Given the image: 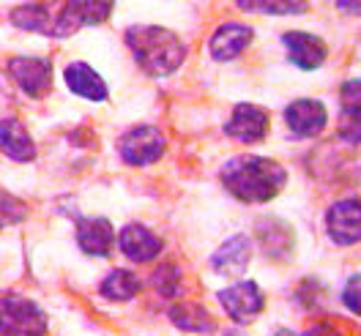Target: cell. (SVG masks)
<instances>
[{
	"mask_svg": "<svg viewBox=\"0 0 361 336\" xmlns=\"http://www.w3.org/2000/svg\"><path fill=\"white\" fill-rule=\"evenodd\" d=\"M222 183L241 202H269L285 189L288 173L274 158L238 156L225 164Z\"/></svg>",
	"mask_w": 361,
	"mask_h": 336,
	"instance_id": "obj_1",
	"label": "cell"
},
{
	"mask_svg": "<svg viewBox=\"0 0 361 336\" xmlns=\"http://www.w3.org/2000/svg\"><path fill=\"white\" fill-rule=\"evenodd\" d=\"M126 44L135 55L137 66L151 77H167L186 58V46L176 33L154 27V25H135L126 30Z\"/></svg>",
	"mask_w": 361,
	"mask_h": 336,
	"instance_id": "obj_2",
	"label": "cell"
},
{
	"mask_svg": "<svg viewBox=\"0 0 361 336\" xmlns=\"http://www.w3.org/2000/svg\"><path fill=\"white\" fill-rule=\"evenodd\" d=\"M115 0H61L55 8V36H68L82 25H102Z\"/></svg>",
	"mask_w": 361,
	"mask_h": 336,
	"instance_id": "obj_3",
	"label": "cell"
},
{
	"mask_svg": "<svg viewBox=\"0 0 361 336\" xmlns=\"http://www.w3.org/2000/svg\"><path fill=\"white\" fill-rule=\"evenodd\" d=\"M164 135L157 126H137L118 139V154L132 167H148L164 156Z\"/></svg>",
	"mask_w": 361,
	"mask_h": 336,
	"instance_id": "obj_4",
	"label": "cell"
},
{
	"mask_svg": "<svg viewBox=\"0 0 361 336\" xmlns=\"http://www.w3.org/2000/svg\"><path fill=\"white\" fill-rule=\"evenodd\" d=\"M0 325L8 336H44L47 314L25 298H3L0 301Z\"/></svg>",
	"mask_w": 361,
	"mask_h": 336,
	"instance_id": "obj_5",
	"label": "cell"
},
{
	"mask_svg": "<svg viewBox=\"0 0 361 336\" xmlns=\"http://www.w3.org/2000/svg\"><path fill=\"white\" fill-rule=\"evenodd\" d=\"M216 298H219V304L225 306V312L230 314V320L238 323V325L252 323L257 314L263 312V306H266V298H263V292H260V287H257L255 282L230 285L225 290H219Z\"/></svg>",
	"mask_w": 361,
	"mask_h": 336,
	"instance_id": "obj_6",
	"label": "cell"
},
{
	"mask_svg": "<svg viewBox=\"0 0 361 336\" xmlns=\"http://www.w3.org/2000/svg\"><path fill=\"white\" fill-rule=\"evenodd\" d=\"M326 230L339 247H353L361 238V205L359 200H339L326 213Z\"/></svg>",
	"mask_w": 361,
	"mask_h": 336,
	"instance_id": "obj_7",
	"label": "cell"
},
{
	"mask_svg": "<svg viewBox=\"0 0 361 336\" xmlns=\"http://www.w3.org/2000/svg\"><path fill=\"white\" fill-rule=\"evenodd\" d=\"M8 74L30 99H42L52 88V68L42 58H11Z\"/></svg>",
	"mask_w": 361,
	"mask_h": 336,
	"instance_id": "obj_8",
	"label": "cell"
},
{
	"mask_svg": "<svg viewBox=\"0 0 361 336\" xmlns=\"http://www.w3.org/2000/svg\"><path fill=\"white\" fill-rule=\"evenodd\" d=\"M266 132H269V112L255 107V104H238L225 123V135L238 142H247V145L263 139Z\"/></svg>",
	"mask_w": 361,
	"mask_h": 336,
	"instance_id": "obj_9",
	"label": "cell"
},
{
	"mask_svg": "<svg viewBox=\"0 0 361 336\" xmlns=\"http://www.w3.org/2000/svg\"><path fill=\"white\" fill-rule=\"evenodd\" d=\"M285 120L295 137H317L329 123V112L317 99H298L285 110Z\"/></svg>",
	"mask_w": 361,
	"mask_h": 336,
	"instance_id": "obj_10",
	"label": "cell"
},
{
	"mask_svg": "<svg viewBox=\"0 0 361 336\" xmlns=\"http://www.w3.org/2000/svg\"><path fill=\"white\" fill-rule=\"evenodd\" d=\"M77 244L85 254L93 257H107L115 244V230L113 224L102 216L90 219V216H80L77 219Z\"/></svg>",
	"mask_w": 361,
	"mask_h": 336,
	"instance_id": "obj_11",
	"label": "cell"
},
{
	"mask_svg": "<svg viewBox=\"0 0 361 336\" xmlns=\"http://www.w3.org/2000/svg\"><path fill=\"white\" fill-rule=\"evenodd\" d=\"M252 260V241L247 235H233L230 241H225L222 247L214 251L211 257V268L216 270L219 276H241L249 268Z\"/></svg>",
	"mask_w": 361,
	"mask_h": 336,
	"instance_id": "obj_12",
	"label": "cell"
},
{
	"mask_svg": "<svg viewBox=\"0 0 361 336\" xmlns=\"http://www.w3.org/2000/svg\"><path fill=\"white\" fill-rule=\"evenodd\" d=\"M118 247L135 263H151L161 251V241H159V235H154L142 224H126L118 235Z\"/></svg>",
	"mask_w": 361,
	"mask_h": 336,
	"instance_id": "obj_13",
	"label": "cell"
},
{
	"mask_svg": "<svg viewBox=\"0 0 361 336\" xmlns=\"http://www.w3.org/2000/svg\"><path fill=\"white\" fill-rule=\"evenodd\" d=\"M285 46H288V58L290 63L304 71H312V68H320L323 61H326V44L323 39H317L312 33H301V30H293V33H285Z\"/></svg>",
	"mask_w": 361,
	"mask_h": 336,
	"instance_id": "obj_14",
	"label": "cell"
},
{
	"mask_svg": "<svg viewBox=\"0 0 361 336\" xmlns=\"http://www.w3.org/2000/svg\"><path fill=\"white\" fill-rule=\"evenodd\" d=\"M0 151L11 161H33L36 158L33 137L27 135V129L17 118L0 120Z\"/></svg>",
	"mask_w": 361,
	"mask_h": 336,
	"instance_id": "obj_15",
	"label": "cell"
},
{
	"mask_svg": "<svg viewBox=\"0 0 361 336\" xmlns=\"http://www.w3.org/2000/svg\"><path fill=\"white\" fill-rule=\"evenodd\" d=\"M252 42V27L238 23H225L211 39V55L214 61H233L238 58Z\"/></svg>",
	"mask_w": 361,
	"mask_h": 336,
	"instance_id": "obj_16",
	"label": "cell"
},
{
	"mask_svg": "<svg viewBox=\"0 0 361 336\" xmlns=\"http://www.w3.org/2000/svg\"><path fill=\"white\" fill-rule=\"evenodd\" d=\"M63 77H66V85L71 88V93H77L82 99H90V101H104L107 99L104 80L88 63H68Z\"/></svg>",
	"mask_w": 361,
	"mask_h": 336,
	"instance_id": "obj_17",
	"label": "cell"
},
{
	"mask_svg": "<svg viewBox=\"0 0 361 336\" xmlns=\"http://www.w3.org/2000/svg\"><path fill=\"white\" fill-rule=\"evenodd\" d=\"M11 23L30 33H44V36H55V8L47 3H30V6H20L11 11Z\"/></svg>",
	"mask_w": 361,
	"mask_h": 336,
	"instance_id": "obj_18",
	"label": "cell"
},
{
	"mask_svg": "<svg viewBox=\"0 0 361 336\" xmlns=\"http://www.w3.org/2000/svg\"><path fill=\"white\" fill-rule=\"evenodd\" d=\"M140 279H137L132 270L126 268H115L113 273H107L104 276V282L99 285V292L107 298V301H115V304H121V301H132L137 292H140Z\"/></svg>",
	"mask_w": 361,
	"mask_h": 336,
	"instance_id": "obj_19",
	"label": "cell"
},
{
	"mask_svg": "<svg viewBox=\"0 0 361 336\" xmlns=\"http://www.w3.org/2000/svg\"><path fill=\"white\" fill-rule=\"evenodd\" d=\"M170 320L183 328V331H192V334H211L216 328L214 317L205 312L200 304H178L170 309Z\"/></svg>",
	"mask_w": 361,
	"mask_h": 336,
	"instance_id": "obj_20",
	"label": "cell"
},
{
	"mask_svg": "<svg viewBox=\"0 0 361 336\" xmlns=\"http://www.w3.org/2000/svg\"><path fill=\"white\" fill-rule=\"evenodd\" d=\"M238 8L257 14H301L307 11V0H235Z\"/></svg>",
	"mask_w": 361,
	"mask_h": 336,
	"instance_id": "obj_21",
	"label": "cell"
},
{
	"mask_svg": "<svg viewBox=\"0 0 361 336\" xmlns=\"http://www.w3.org/2000/svg\"><path fill=\"white\" fill-rule=\"evenodd\" d=\"M25 213H27V211H25L23 202L17 200V197H11V194H6V192H0V230L23 222Z\"/></svg>",
	"mask_w": 361,
	"mask_h": 336,
	"instance_id": "obj_22",
	"label": "cell"
},
{
	"mask_svg": "<svg viewBox=\"0 0 361 336\" xmlns=\"http://www.w3.org/2000/svg\"><path fill=\"white\" fill-rule=\"evenodd\" d=\"M154 285H157V290L161 292V295H176V292H178V285H180L178 266L164 263V266L154 273Z\"/></svg>",
	"mask_w": 361,
	"mask_h": 336,
	"instance_id": "obj_23",
	"label": "cell"
},
{
	"mask_svg": "<svg viewBox=\"0 0 361 336\" xmlns=\"http://www.w3.org/2000/svg\"><path fill=\"white\" fill-rule=\"evenodd\" d=\"M339 132L348 142H359V104H345L339 118Z\"/></svg>",
	"mask_w": 361,
	"mask_h": 336,
	"instance_id": "obj_24",
	"label": "cell"
},
{
	"mask_svg": "<svg viewBox=\"0 0 361 336\" xmlns=\"http://www.w3.org/2000/svg\"><path fill=\"white\" fill-rule=\"evenodd\" d=\"M345 306H348L350 312L359 314V273L350 276L348 285H345Z\"/></svg>",
	"mask_w": 361,
	"mask_h": 336,
	"instance_id": "obj_25",
	"label": "cell"
},
{
	"mask_svg": "<svg viewBox=\"0 0 361 336\" xmlns=\"http://www.w3.org/2000/svg\"><path fill=\"white\" fill-rule=\"evenodd\" d=\"M274 336H301V334H293L290 328H279V331H276Z\"/></svg>",
	"mask_w": 361,
	"mask_h": 336,
	"instance_id": "obj_26",
	"label": "cell"
},
{
	"mask_svg": "<svg viewBox=\"0 0 361 336\" xmlns=\"http://www.w3.org/2000/svg\"><path fill=\"white\" fill-rule=\"evenodd\" d=\"M225 336H247V334H244V331H238V328H233V331H227Z\"/></svg>",
	"mask_w": 361,
	"mask_h": 336,
	"instance_id": "obj_27",
	"label": "cell"
}]
</instances>
